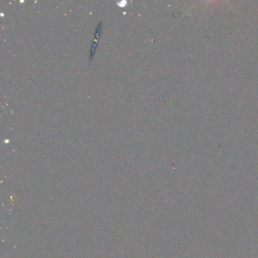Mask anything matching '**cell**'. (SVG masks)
I'll list each match as a JSON object with an SVG mask.
<instances>
[{"label": "cell", "instance_id": "1", "mask_svg": "<svg viewBox=\"0 0 258 258\" xmlns=\"http://www.w3.org/2000/svg\"><path fill=\"white\" fill-rule=\"evenodd\" d=\"M101 26H102V21H101L98 24L96 30H95V38H94L93 41H92V45H91V48H90V55H89V59H90V60H92V59H93L94 56H95V50H96V48H97V45H98V40H99V37H100L99 36H100V33H101Z\"/></svg>", "mask_w": 258, "mask_h": 258}]
</instances>
